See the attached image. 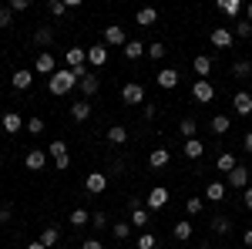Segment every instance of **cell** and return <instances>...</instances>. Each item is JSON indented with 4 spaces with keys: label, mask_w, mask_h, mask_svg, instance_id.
<instances>
[{
    "label": "cell",
    "mask_w": 252,
    "mask_h": 249,
    "mask_svg": "<svg viewBox=\"0 0 252 249\" xmlns=\"http://www.w3.org/2000/svg\"><path fill=\"white\" fill-rule=\"evenodd\" d=\"M74 84H78V74L71 68H58L54 74L47 77V91L51 95H67V91H74Z\"/></svg>",
    "instance_id": "1"
},
{
    "label": "cell",
    "mask_w": 252,
    "mask_h": 249,
    "mask_svg": "<svg viewBox=\"0 0 252 249\" xmlns=\"http://www.w3.org/2000/svg\"><path fill=\"white\" fill-rule=\"evenodd\" d=\"M47 155H51V162H54V169H61V172H64V169H71V152H67V145H64V142H51V145H47Z\"/></svg>",
    "instance_id": "2"
},
{
    "label": "cell",
    "mask_w": 252,
    "mask_h": 249,
    "mask_svg": "<svg viewBox=\"0 0 252 249\" xmlns=\"http://www.w3.org/2000/svg\"><path fill=\"white\" fill-rule=\"evenodd\" d=\"M225 185H229V189H249V169H246V165H235L232 172L225 175Z\"/></svg>",
    "instance_id": "3"
},
{
    "label": "cell",
    "mask_w": 252,
    "mask_h": 249,
    "mask_svg": "<svg viewBox=\"0 0 252 249\" xmlns=\"http://www.w3.org/2000/svg\"><path fill=\"white\" fill-rule=\"evenodd\" d=\"M125 44H128V34H125V27H121V24L104 27V47H125Z\"/></svg>",
    "instance_id": "4"
},
{
    "label": "cell",
    "mask_w": 252,
    "mask_h": 249,
    "mask_svg": "<svg viewBox=\"0 0 252 249\" xmlns=\"http://www.w3.org/2000/svg\"><path fill=\"white\" fill-rule=\"evenodd\" d=\"M121 101H125V105H145V88H141L138 81H128V84L121 88Z\"/></svg>",
    "instance_id": "5"
},
{
    "label": "cell",
    "mask_w": 252,
    "mask_h": 249,
    "mask_svg": "<svg viewBox=\"0 0 252 249\" xmlns=\"http://www.w3.org/2000/svg\"><path fill=\"white\" fill-rule=\"evenodd\" d=\"M209 40H212V47H219V51H229L235 44V34L229 31V27H215L212 34H209Z\"/></svg>",
    "instance_id": "6"
},
{
    "label": "cell",
    "mask_w": 252,
    "mask_h": 249,
    "mask_svg": "<svg viewBox=\"0 0 252 249\" xmlns=\"http://www.w3.org/2000/svg\"><path fill=\"white\" fill-rule=\"evenodd\" d=\"M192 98L198 101V105H209V101L215 98L212 81H198V77H195V84H192Z\"/></svg>",
    "instance_id": "7"
},
{
    "label": "cell",
    "mask_w": 252,
    "mask_h": 249,
    "mask_svg": "<svg viewBox=\"0 0 252 249\" xmlns=\"http://www.w3.org/2000/svg\"><path fill=\"white\" fill-rule=\"evenodd\" d=\"M84 61H88V51H84V47H67V51H64V64H67L71 71H81Z\"/></svg>",
    "instance_id": "8"
},
{
    "label": "cell",
    "mask_w": 252,
    "mask_h": 249,
    "mask_svg": "<svg viewBox=\"0 0 252 249\" xmlns=\"http://www.w3.org/2000/svg\"><path fill=\"white\" fill-rule=\"evenodd\" d=\"M192 71H195L198 81H209V74H212V58H209V54H195Z\"/></svg>",
    "instance_id": "9"
},
{
    "label": "cell",
    "mask_w": 252,
    "mask_h": 249,
    "mask_svg": "<svg viewBox=\"0 0 252 249\" xmlns=\"http://www.w3.org/2000/svg\"><path fill=\"white\" fill-rule=\"evenodd\" d=\"M47 158H51L47 152H40V148H31V152L24 155V165H27L31 172H40V169L47 165Z\"/></svg>",
    "instance_id": "10"
},
{
    "label": "cell",
    "mask_w": 252,
    "mask_h": 249,
    "mask_svg": "<svg viewBox=\"0 0 252 249\" xmlns=\"http://www.w3.org/2000/svg\"><path fill=\"white\" fill-rule=\"evenodd\" d=\"M168 195H172V192L165 189V185H155V189H148L145 202H148V209H161V206L168 202Z\"/></svg>",
    "instance_id": "11"
},
{
    "label": "cell",
    "mask_w": 252,
    "mask_h": 249,
    "mask_svg": "<svg viewBox=\"0 0 252 249\" xmlns=\"http://www.w3.org/2000/svg\"><path fill=\"white\" fill-rule=\"evenodd\" d=\"M178 81H182V74H178L175 68H161V71H158V88H165V91H175Z\"/></svg>",
    "instance_id": "12"
},
{
    "label": "cell",
    "mask_w": 252,
    "mask_h": 249,
    "mask_svg": "<svg viewBox=\"0 0 252 249\" xmlns=\"http://www.w3.org/2000/svg\"><path fill=\"white\" fill-rule=\"evenodd\" d=\"M84 189L91 192V195H101V192L108 189V175L104 172H91L88 178H84Z\"/></svg>",
    "instance_id": "13"
},
{
    "label": "cell",
    "mask_w": 252,
    "mask_h": 249,
    "mask_svg": "<svg viewBox=\"0 0 252 249\" xmlns=\"http://www.w3.org/2000/svg\"><path fill=\"white\" fill-rule=\"evenodd\" d=\"M0 125H3V132H7V135H17V132H24V125H27V121H24L17 111H7V115L0 118Z\"/></svg>",
    "instance_id": "14"
},
{
    "label": "cell",
    "mask_w": 252,
    "mask_h": 249,
    "mask_svg": "<svg viewBox=\"0 0 252 249\" xmlns=\"http://www.w3.org/2000/svg\"><path fill=\"white\" fill-rule=\"evenodd\" d=\"M10 84H14L17 91H27V88L34 84V71H27V68H17V71L10 74Z\"/></svg>",
    "instance_id": "15"
},
{
    "label": "cell",
    "mask_w": 252,
    "mask_h": 249,
    "mask_svg": "<svg viewBox=\"0 0 252 249\" xmlns=\"http://www.w3.org/2000/svg\"><path fill=\"white\" fill-rule=\"evenodd\" d=\"M232 108H235V115H252V95L249 91H235V98H232Z\"/></svg>",
    "instance_id": "16"
},
{
    "label": "cell",
    "mask_w": 252,
    "mask_h": 249,
    "mask_svg": "<svg viewBox=\"0 0 252 249\" xmlns=\"http://www.w3.org/2000/svg\"><path fill=\"white\" fill-rule=\"evenodd\" d=\"M88 64H91V68L108 64V47H104V44H91V47H88Z\"/></svg>",
    "instance_id": "17"
},
{
    "label": "cell",
    "mask_w": 252,
    "mask_h": 249,
    "mask_svg": "<svg viewBox=\"0 0 252 249\" xmlns=\"http://www.w3.org/2000/svg\"><path fill=\"white\" fill-rule=\"evenodd\" d=\"M215 7H219V10H222L225 17H239V14L246 10V3H242V0H219Z\"/></svg>",
    "instance_id": "18"
},
{
    "label": "cell",
    "mask_w": 252,
    "mask_h": 249,
    "mask_svg": "<svg viewBox=\"0 0 252 249\" xmlns=\"http://www.w3.org/2000/svg\"><path fill=\"white\" fill-rule=\"evenodd\" d=\"M78 88H81V95H84V98H91V95H97V88H101V77H97V74L81 77V81H78Z\"/></svg>",
    "instance_id": "19"
},
{
    "label": "cell",
    "mask_w": 252,
    "mask_h": 249,
    "mask_svg": "<svg viewBox=\"0 0 252 249\" xmlns=\"http://www.w3.org/2000/svg\"><path fill=\"white\" fill-rule=\"evenodd\" d=\"M135 24L138 27H152V24H158V10L155 7H141L135 14Z\"/></svg>",
    "instance_id": "20"
},
{
    "label": "cell",
    "mask_w": 252,
    "mask_h": 249,
    "mask_svg": "<svg viewBox=\"0 0 252 249\" xmlns=\"http://www.w3.org/2000/svg\"><path fill=\"white\" fill-rule=\"evenodd\" d=\"M235 165H239V158H235L232 152H222V155H219V158H215V169H219V172H222V175H229V172H232V169H235Z\"/></svg>",
    "instance_id": "21"
},
{
    "label": "cell",
    "mask_w": 252,
    "mask_h": 249,
    "mask_svg": "<svg viewBox=\"0 0 252 249\" xmlns=\"http://www.w3.org/2000/svg\"><path fill=\"white\" fill-rule=\"evenodd\" d=\"M128 222H131V229H148V222H152V215H148V212L145 209H131V215H128Z\"/></svg>",
    "instance_id": "22"
},
{
    "label": "cell",
    "mask_w": 252,
    "mask_h": 249,
    "mask_svg": "<svg viewBox=\"0 0 252 249\" xmlns=\"http://www.w3.org/2000/svg\"><path fill=\"white\" fill-rule=\"evenodd\" d=\"M58 71V61H54V54H37V74H54Z\"/></svg>",
    "instance_id": "23"
},
{
    "label": "cell",
    "mask_w": 252,
    "mask_h": 249,
    "mask_svg": "<svg viewBox=\"0 0 252 249\" xmlns=\"http://www.w3.org/2000/svg\"><path fill=\"white\" fill-rule=\"evenodd\" d=\"M71 118H74V121H88V118H91V105H88V98H81V101L71 105Z\"/></svg>",
    "instance_id": "24"
},
{
    "label": "cell",
    "mask_w": 252,
    "mask_h": 249,
    "mask_svg": "<svg viewBox=\"0 0 252 249\" xmlns=\"http://www.w3.org/2000/svg\"><path fill=\"white\" fill-rule=\"evenodd\" d=\"M168 162H172V152H168V148H155V152L148 155V165H152V169H165Z\"/></svg>",
    "instance_id": "25"
},
{
    "label": "cell",
    "mask_w": 252,
    "mask_h": 249,
    "mask_svg": "<svg viewBox=\"0 0 252 249\" xmlns=\"http://www.w3.org/2000/svg\"><path fill=\"white\" fill-rule=\"evenodd\" d=\"M225 182H209V185H205V199H209V202H222V199H225Z\"/></svg>",
    "instance_id": "26"
},
{
    "label": "cell",
    "mask_w": 252,
    "mask_h": 249,
    "mask_svg": "<svg viewBox=\"0 0 252 249\" xmlns=\"http://www.w3.org/2000/svg\"><path fill=\"white\" fill-rule=\"evenodd\" d=\"M212 232L215 236H229L232 232V219L229 215H212Z\"/></svg>",
    "instance_id": "27"
},
{
    "label": "cell",
    "mask_w": 252,
    "mask_h": 249,
    "mask_svg": "<svg viewBox=\"0 0 252 249\" xmlns=\"http://www.w3.org/2000/svg\"><path fill=\"white\" fill-rule=\"evenodd\" d=\"M111 236H115V239H121V243H125V239H131V222H128V219L111 222Z\"/></svg>",
    "instance_id": "28"
},
{
    "label": "cell",
    "mask_w": 252,
    "mask_h": 249,
    "mask_svg": "<svg viewBox=\"0 0 252 249\" xmlns=\"http://www.w3.org/2000/svg\"><path fill=\"white\" fill-rule=\"evenodd\" d=\"M172 236L178 239V243H189V239H192V222H189V219H182V222H175Z\"/></svg>",
    "instance_id": "29"
},
{
    "label": "cell",
    "mask_w": 252,
    "mask_h": 249,
    "mask_svg": "<svg viewBox=\"0 0 252 249\" xmlns=\"http://www.w3.org/2000/svg\"><path fill=\"white\" fill-rule=\"evenodd\" d=\"M182 152H185V158H202V155H205V145H202L198 138H189Z\"/></svg>",
    "instance_id": "30"
},
{
    "label": "cell",
    "mask_w": 252,
    "mask_h": 249,
    "mask_svg": "<svg viewBox=\"0 0 252 249\" xmlns=\"http://www.w3.org/2000/svg\"><path fill=\"white\" fill-rule=\"evenodd\" d=\"M37 239H40V243H44V246H47V249H54V246H58V243H61V232L54 229V226H47V229L40 232Z\"/></svg>",
    "instance_id": "31"
},
{
    "label": "cell",
    "mask_w": 252,
    "mask_h": 249,
    "mask_svg": "<svg viewBox=\"0 0 252 249\" xmlns=\"http://www.w3.org/2000/svg\"><path fill=\"white\" fill-rule=\"evenodd\" d=\"M51 40H54V31H51V27H37V31H34V44H37V47H51Z\"/></svg>",
    "instance_id": "32"
},
{
    "label": "cell",
    "mask_w": 252,
    "mask_h": 249,
    "mask_svg": "<svg viewBox=\"0 0 252 249\" xmlns=\"http://www.w3.org/2000/svg\"><path fill=\"white\" fill-rule=\"evenodd\" d=\"M108 142H111V145H125V142H128V128H125V125L108 128Z\"/></svg>",
    "instance_id": "33"
},
{
    "label": "cell",
    "mask_w": 252,
    "mask_h": 249,
    "mask_svg": "<svg viewBox=\"0 0 252 249\" xmlns=\"http://www.w3.org/2000/svg\"><path fill=\"white\" fill-rule=\"evenodd\" d=\"M229 128H232V118L229 115H215L212 118V132L215 135H229Z\"/></svg>",
    "instance_id": "34"
},
{
    "label": "cell",
    "mask_w": 252,
    "mask_h": 249,
    "mask_svg": "<svg viewBox=\"0 0 252 249\" xmlns=\"http://www.w3.org/2000/svg\"><path fill=\"white\" fill-rule=\"evenodd\" d=\"M135 249H158V239H155V232H141V236H138L135 239Z\"/></svg>",
    "instance_id": "35"
},
{
    "label": "cell",
    "mask_w": 252,
    "mask_h": 249,
    "mask_svg": "<svg viewBox=\"0 0 252 249\" xmlns=\"http://www.w3.org/2000/svg\"><path fill=\"white\" fill-rule=\"evenodd\" d=\"M141 54H145V44H141V40H128V44H125V58L128 61H138Z\"/></svg>",
    "instance_id": "36"
},
{
    "label": "cell",
    "mask_w": 252,
    "mask_h": 249,
    "mask_svg": "<svg viewBox=\"0 0 252 249\" xmlns=\"http://www.w3.org/2000/svg\"><path fill=\"white\" fill-rule=\"evenodd\" d=\"M178 132L185 135V142H189V138H195V132H198L195 118H182V121H178Z\"/></svg>",
    "instance_id": "37"
},
{
    "label": "cell",
    "mask_w": 252,
    "mask_h": 249,
    "mask_svg": "<svg viewBox=\"0 0 252 249\" xmlns=\"http://www.w3.org/2000/svg\"><path fill=\"white\" fill-rule=\"evenodd\" d=\"M67 219H71V226H78V229H81V226H88V222H91V212H88V209H74Z\"/></svg>",
    "instance_id": "38"
},
{
    "label": "cell",
    "mask_w": 252,
    "mask_h": 249,
    "mask_svg": "<svg viewBox=\"0 0 252 249\" xmlns=\"http://www.w3.org/2000/svg\"><path fill=\"white\" fill-rule=\"evenodd\" d=\"M47 10H51L54 17H64V14L71 10V3H67V0H51V3H47Z\"/></svg>",
    "instance_id": "39"
},
{
    "label": "cell",
    "mask_w": 252,
    "mask_h": 249,
    "mask_svg": "<svg viewBox=\"0 0 252 249\" xmlns=\"http://www.w3.org/2000/svg\"><path fill=\"white\" fill-rule=\"evenodd\" d=\"M232 34H235V37H249V34H252V24L246 17L235 20V24H232Z\"/></svg>",
    "instance_id": "40"
},
{
    "label": "cell",
    "mask_w": 252,
    "mask_h": 249,
    "mask_svg": "<svg viewBox=\"0 0 252 249\" xmlns=\"http://www.w3.org/2000/svg\"><path fill=\"white\" fill-rule=\"evenodd\" d=\"M24 132H27V135H44V118H27Z\"/></svg>",
    "instance_id": "41"
},
{
    "label": "cell",
    "mask_w": 252,
    "mask_h": 249,
    "mask_svg": "<svg viewBox=\"0 0 252 249\" xmlns=\"http://www.w3.org/2000/svg\"><path fill=\"white\" fill-rule=\"evenodd\" d=\"M232 74L235 77H249L252 74V61H235V64H232Z\"/></svg>",
    "instance_id": "42"
},
{
    "label": "cell",
    "mask_w": 252,
    "mask_h": 249,
    "mask_svg": "<svg viewBox=\"0 0 252 249\" xmlns=\"http://www.w3.org/2000/svg\"><path fill=\"white\" fill-rule=\"evenodd\" d=\"M165 54H168V51H165V44H161V40H155V44H148V58H152V61H161Z\"/></svg>",
    "instance_id": "43"
},
{
    "label": "cell",
    "mask_w": 252,
    "mask_h": 249,
    "mask_svg": "<svg viewBox=\"0 0 252 249\" xmlns=\"http://www.w3.org/2000/svg\"><path fill=\"white\" fill-rule=\"evenodd\" d=\"M202 209H205V202H202L198 195H192V199L185 202V212H189V215H198V212H202Z\"/></svg>",
    "instance_id": "44"
},
{
    "label": "cell",
    "mask_w": 252,
    "mask_h": 249,
    "mask_svg": "<svg viewBox=\"0 0 252 249\" xmlns=\"http://www.w3.org/2000/svg\"><path fill=\"white\" fill-rule=\"evenodd\" d=\"M91 226L94 229H108L111 222H108V212H91Z\"/></svg>",
    "instance_id": "45"
},
{
    "label": "cell",
    "mask_w": 252,
    "mask_h": 249,
    "mask_svg": "<svg viewBox=\"0 0 252 249\" xmlns=\"http://www.w3.org/2000/svg\"><path fill=\"white\" fill-rule=\"evenodd\" d=\"M31 10V0H10V14H24Z\"/></svg>",
    "instance_id": "46"
},
{
    "label": "cell",
    "mask_w": 252,
    "mask_h": 249,
    "mask_svg": "<svg viewBox=\"0 0 252 249\" xmlns=\"http://www.w3.org/2000/svg\"><path fill=\"white\" fill-rule=\"evenodd\" d=\"M10 215H14L10 202H0V226H3V222H10Z\"/></svg>",
    "instance_id": "47"
},
{
    "label": "cell",
    "mask_w": 252,
    "mask_h": 249,
    "mask_svg": "<svg viewBox=\"0 0 252 249\" xmlns=\"http://www.w3.org/2000/svg\"><path fill=\"white\" fill-rule=\"evenodd\" d=\"M10 20H14L10 7H0V27H10Z\"/></svg>",
    "instance_id": "48"
},
{
    "label": "cell",
    "mask_w": 252,
    "mask_h": 249,
    "mask_svg": "<svg viewBox=\"0 0 252 249\" xmlns=\"http://www.w3.org/2000/svg\"><path fill=\"white\" fill-rule=\"evenodd\" d=\"M141 115H145V121H155V118H158V105H145Z\"/></svg>",
    "instance_id": "49"
},
{
    "label": "cell",
    "mask_w": 252,
    "mask_h": 249,
    "mask_svg": "<svg viewBox=\"0 0 252 249\" xmlns=\"http://www.w3.org/2000/svg\"><path fill=\"white\" fill-rule=\"evenodd\" d=\"M81 249H104V243H101V239H84Z\"/></svg>",
    "instance_id": "50"
},
{
    "label": "cell",
    "mask_w": 252,
    "mask_h": 249,
    "mask_svg": "<svg viewBox=\"0 0 252 249\" xmlns=\"http://www.w3.org/2000/svg\"><path fill=\"white\" fill-rule=\"evenodd\" d=\"M242 202H246V209H252V185L242 192Z\"/></svg>",
    "instance_id": "51"
},
{
    "label": "cell",
    "mask_w": 252,
    "mask_h": 249,
    "mask_svg": "<svg viewBox=\"0 0 252 249\" xmlns=\"http://www.w3.org/2000/svg\"><path fill=\"white\" fill-rule=\"evenodd\" d=\"M242 148L252 155V132H246V138H242Z\"/></svg>",
    "instance_id": "52"
},
{
    "label": "cell",
    "mask_w": 252,
    "mask_h": 249,
    "mask_svg": "<svg viewBox=\"0 0 252 249\" xmlns=\"http://www.w3.org/2000/svg\"><path fill=\"white\" fill-rule=\"evenodd\" d=\"M242 243H246V246L252 249V226H249V229H246V232H242Z\"/></svg>",
    "instance_id": "53"
},
{
    "label": "cell",
    "mask_w": 252,
    "mask_h": 249,
    "mask_svg": "<svg viewBox=\"0 0 252 249\" xmlns=\"http://www.w3.org/2000/svg\"><path fill=\"white\" fill-rule=\"evenodd\" d=\"M27 249H47V246H44L40 239H34V243H27Z\"/></svg>",
    "instance_id": "54"
},
{
    "label": "cell",
    "mask_w": 252,
    "mask_h": 249,
    "mask_svg": "<svg viewBox=\"0 0 252 249\" xmlns=\"http://www.w3.org/2000/svg\"><path fill=\"white\" fill-rule=\"evenodd\" d=\"M242 14H246V20L252 24V3H246V10H242Z\"/></svg>",
    "instance_id": "55"
},
{
    "label": "cell",
    "mask_w": 252,
    "mask_h": 249,
    "mask_svg": "<svg viewBox=\"0 0 252 249\" xmlns=\"http://www.w3.org/2000/svg\"><path fill=\"white\" fill-rule=\"evenodd\" d=\"M0 169H3V155H0Z\"/></svg>",
    "instance_id": "56"
}]
</instances>
